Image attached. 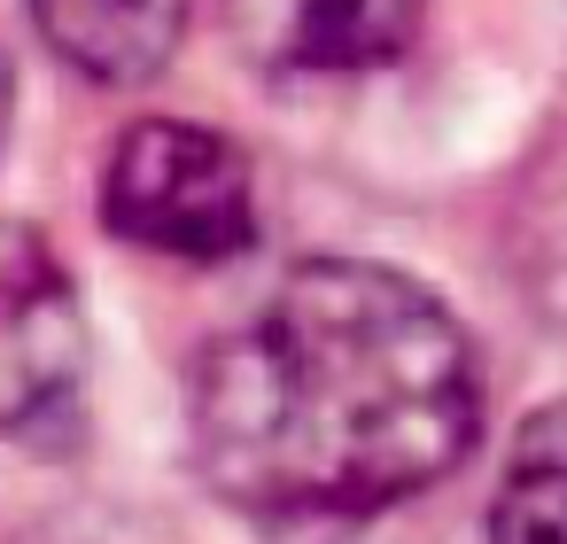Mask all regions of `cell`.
<instances>
[{"label":"cell","mask_w":567,"mask_h":544,"mask_svg":"<svg viewBox=\"0 0 567 544\" xmlns=\"http://www.w3.org/2000/svg\"><path fill=\"white\" fill-rule=\"evenodd\" d=\"M489 544H567V404H544L513 435L489 497Z\"/></svg>","instance_id":"8992f818"},{"label":"cell","mask_w":567,"mask_h":544,"mask_svg":"<svg viewBox=\"0 0 567 544\" xmlns=\"http://www.w3.org/2000/svg\"><path fill=\"white\" fill-rule=\"evenodd\" d=\"M427 0H226L234 48L265 79H358L412 48Z\"/></svg>","instance_id":"3957f363"},{"label":"cell","mask_w":567,"mask_h":544,"mask_svg":"<svg viewBox=\"0 0 567 544\" xmlns=\"http://www.w3.org/2000/svg\"><path fill=\"white\" fill-rule=\"evenodd\" d=\"M102 226L179 265H226L257 242V172L218 125L148 117L102 164Z\"/></svg>","instance_id":"7a4b0ae2"},{"label":"cell","mask_w":567,"mask_h":544,"mask_svg":"<svg viewBox=\"0 0 567 544\" xmlns=\"http://www.w3.org/2000/svg\"><path fill=\"white\" fill-rule=\"evenodd\" d=\"M79 304L40 242L0 234V428L48 412L79 381Z\"/></svg>","instance_id":"277c9868"},{"label":"cell","mask_w":567,"mask_h":544,"mask_svg":"<svg viewBox=\"0 0 567 544\" xmlns=\"http://www.w3.org/2000/svg\"><path fill=\"white\" fill-rule=\"evenodd\" d=\"M0 133H9V63H0Z\"/></svg>","instance_id":"52a82bcc"},{"label":"cell","mask_w":567,"mask_h":544,"mask_svg":"<svg viewBox=\"0 0 567 544\" xmlns=\"http://www.w3.org/2000/svg\"><path fill=\"white\" fill-rule=\"evenodd\" d=\"M474 350L443 296L389 265H296L195 381V459L218 497L280 521L381 513L474 443Z\"/></svg>","instance_id":"6da1fadb"},{"label":"cell","mask_w":567,"mask_h":544,"mask_svg":"<svg viewBox=\"0 0 567 544\" xmlns=\"http://www.w3.org/2000/svg\"><path fill=\"white\" fill-rule=\"evenodd\" d=\"M40 40L94 86H141L172 63L187 0H32Z\"/></svg>","instance_id":"5b68a950"}]
</instances>
